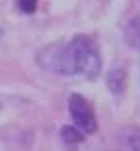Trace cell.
Listing matches in <instances>:
<instances>
[{
	"label": "cell",
	"mask_w": 140,
	"mask_h": 151,
	"mask_svg": "<svg viewBox=\"0 0 140 151\" xmlns=\"http://www.w3.org/2000/svg\"><path fill=\"white\" fill-rule=\"evenodd\" d=\"M67 107H69V113H71L73 126L77 130H82L84 134H94L96 128H98V122H96V116H94L90 103L82 94H71L69 101H67Z\"/></svg>",
	"instance_id": "7a4b0ae2"
},
{
	"label": "cell",
	"mask_w": 140,
	"mask_h": 151,
	"mask_svg": "<svg viewBox=\"0 0 140 151\" xmlns=\"http://www.w3.org/2000/svg\"><path fill=\"white\" fill-rule=\"evenodd\" d=\"M17 9L25 15H31L38 9V0H17Z\"/></svg>",
	"instance_id": "52a82bcc"
},
{
	"label": "cell",
	"mask_w": 140,
	"mask_h": 151,
	"mask_svg": "<svg viewBox=\"0 0 140 151\" xmlns=\"http://www.w3.org/2000/svg\"><path fill=\"white\" fill-rule=\"evenodd\" d=\"M107 86H109V90L113 94H121L124 88H126V69L119 67V65L113 67V69H109V73H107Z\"/></svg>",
	"instance_id": "3957f363"
},
{
	"label": "cell",
	"mask_w": 140,
	"mask_h": 151,
	"mask_svg": "<svg viewBox=\"0 0 140 151\" xmlns=\"http://www.w3.org/2000/svg\"><path fill=\"white\" fill-rule=\"evenodd\" d=\"M61 141L67 145V147H77L79 143H84V132L77 130L75 126H63L61 128Z\"/></svg>",
	"instance_id": "277c9868"
},
{
	"label": "cell",
	"mask_w": 140,
	"mask_h": 151,
	"mask_svg": "<svg viewBox=\"0 0 140 151\" xmlns=\"http://www.w3.org/2000/svg\"><path fill=\"white\" fill-rule=\"evenodd\" d=\"M121 141L130 151H140V128H126L121 132Z\"/></svg>",
	"instance_id": "5b68a950"
},
{
	"label": "cell",
	"mask_w": 140,
	"mask_h": 151,
	"mask_svg": "<svg viewBox=\"0 0 140 151\" xmlns=\"http://www.w3.org/2000/svg\"><path fill=\"white\" fill-rule=\"evenodd\" d=\"M126 38L132 48H140V17L132 19L126 27Z\"/></svg>",
	"instance_id": "8992f818"
},
{
	"label": "cell",
	"mask_w": 140,
	"mask_h": 151,
	"mask_svg": "<svg viewBox=\"0 0 140 151\" xmlns=\"http://www.w3.org/2000/svg\"><path fill=\"white\" fill-rule=\"evenodd\" d=\"M40 67L61 76H84L94 80L101 76V52L90 36H75L67 44H48L36 55Z\"/></svg>",
	"instance_id": "6da1fadb"
}]
</instances>
